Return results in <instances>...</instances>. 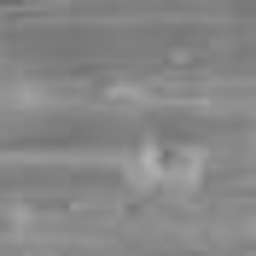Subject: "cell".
<instances>
[{
	"label": "cell",
	"instance_id": "1",
	"mask_svg": "<svg viewBox=\"0 0 256 256\" xmlns=\"http://www.w3.org/2000/svg\"><path fill=\"white\" fill-rule=\"evenodd\" d=\"M122 180L134 192H169V198H186V192L204 186L210 175V152L186 140H134L122 152Z\"/></svg>",
	"mask_w": 256,
	"mask_h": 256
}]
</instances>
